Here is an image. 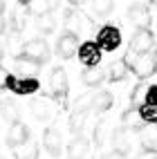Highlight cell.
Instances as JSON below:
<instances>
[{"mask_svg": "<svg viewBox=\"0 0 157 159\" xmlns=\"http://www.w3.org/2000/svg\"><path fill=\"white\" fill-rule=\"evenodd\" d=\"M155 2H157V0H155Z\"/></svg>", "mask_w": 157, "mask_h": 159, "instance_id": "40", "label": "cell"}, {"mask_svg": "<svg viewBox=\"0 0 157 159\" xmlns=\"http://www.w3.org/2000/svg\"><path fill=\"white\" fill-rule=\"evenodd\" d=\"M121 121L126 125V130H141L144 128V121H141V116H139V110H135V108L126 110L123 116H121Z\"/></svg>", "mask_w": 157, "mask_h": 159, "instance_id": "17", "label": "cell"}, {"mask_svg": "<svg viewBox=\"0 0 157 159\" xmlns=\"http://www.w3.org/2000/svg\"><path fill=\"white\" fill-rule=\"evenodd\" d=\"M43 146H45V150H47L52 157H58V155H61V148H63L61 132H58L56 128H47L45 134H43Z\"/></svg>", "mask_w": 157, "mask_h": 159, "instance_id": "11", "label": "cell"}, {"mask_svg": "<svg viewBox=\"0 0 157 159\" xmlns=\"http://www.w3.org/2000/svg\"><path fill=\"white\" fill-rule=\"evenodd\" d=\"M103 159H126V155H123V152H117V150H112V152H108Z\"/></svg>", "mask_w": 157, "mask_h": 159, "instance_id": "31", "label": "cell"}, {"mask_svg": "<svg viewBox=\"0 0 157 159\" xmlns=\"http://www.w3.org/2000/svg\"><path fill=\"white\" fill-rule=\"evenodd\" d=\"M139 110V116H141V121L144 123H148V125H157V105H141Z\"/></svg>", "mask_w": 157, "mask_h": 159, "instance_id": "23", "label": "cell"}, {"mask_svg": "<svg viewBox=\"0 0 157 159\" xmlns=\"http://www.w3.org/2000/svg\"><path fill=\"white\" fill-rule=\"evenodd\" d=\"M5 25H7V23H5V16L0 14V34H2V31H5Z\"/></svg>", "mask_w": 157, "mask_h": 159, "instance_id": "33", "label": "cell"}, {"mask_svg": "<svg viewBox=\"0 0 157 159\" xmlns=\"http://www.w3.org/2000/svg\"><path fill=\"white\" fill-rule=\"evenodd\" d=\"M155 47V36L150 29H137L135 31V36L130 40V52H135V54H148V52H153Z\"/></svg>", "mask_w": 157, "mask_h": 159, "instance_id": "6", "label": "cell"}, {"mask_svg": "<svg viewBox=\"0 0 157 159\" xmlns=\"http://www.w3.org/2000/svg\"><path fill=\"white\" fill-rule=\"evenodd\" d=\"M114 7V0H92V11L97 16H108Z\"/></svg>", "mask_w": 157, "mask_h": 159, "instance_id": "24", "label": "cell"}, {"mask_svg": "<svg viewBox=\"0 0 157 159\" xmlns=\"http://www.w3.org/2000/svg\"><path fill=\"white\" fill-rule=\"evenodd\" d=\"M88 114H90V112H79V110H74V114H72V119H70V128L74 130V132H81L83 123H85V119H88Z\"/></svg>", "mask_w": 157, "mask_h": 159, "instance_id": "26", "label": "cell"}, {"mask_svg": "<svg viewBox=\"0 0 157 159\" xmlns=\"http://www.w3.org/2000/svg\"><path fill=\"white\" fill-rule=\"evenodd\" d=\"M128 63H126V56L123 58H119V61H114L112 65L108 67V81H112V83H117V81H121V79H126V74H128Z\"/></svg>", "mask_w": 157, "mask_h": 159, "instance_id": "16", "label": "cell"}, {"mask_svg": "<svg viewBox=\"0 0 157 159\" xmlns=\"http://www.w3.org/2000/svg\"><path fill=\"white\" fill-rule=\"evenodd\" d=\"M144 97H146V90H144V85L139 83L137 88L132 90V97H130V108H141V101H144Z\"/></svg>", "mask_w": 157, "mask_h": 159, "instance_id": "27", "label": "cell"}, {"mask_svg": "<svg viewBox=\"0 0 157 159\" xmlns=\"http://www.w3.org/2000/svg\"><path fill=\"white\" fill-rule=\"evenodd\" d=\"M31 112H34V116H38V119H47V116L52 114L49 112V105L45 101H40V99L31 101Z\"/></svg>", "mask_w": 157, "mask_h": 159, "instance_id": "25", "label": "cell"}, {"mask_svg": "<svg viewBox=\"0 0 157 159\" xmlns=\"http://www.w3.org/2000/svg\"><path fill=\"white\" fill-rule=\"evenodd\" d=\"M5 11V0H0V14Z\"/></svg>", "mask_w": 157, "mask_h": 159, "instance_id": "35", "label": "cell"}, {"mask_svg": "<svg viewBox=\"0 0 157 159\" xmlns=\"http://www.w3.org/2000/svg\"><path fill=\"white\" fill-rule=\"evenodd\" d=\"M110 108H112V94L110 92L92 94V105H90L92 112H108Z\"/></svg>", "mask_w": 157, "mask_h": 159, "instance_id": "14", "label": "cell"}, {"mask_svg": "<svg viewBox=\"0 0 157 159\" xmlns=\"http://www.w3.org/2000/svg\"><path fill=\"white\" fill-rule=\"evenodd\" d=\"M81 81L85 83V85H90V88H97L103 81V72L99 67H85V72L81 74Z\"/></svg>", "mask_w": 157, "mask_h": 159, "instance_id": "19", "label": "cell"}, {"mask_svg": "<svg viewBox=\"0 0 157 159\" xmlns=\"http://www.w3.org/2000/svg\"><path fill=\"white\" fill-rule=\"evenodd\" d=\"M2 54H5V49H2V45H0V61H2Z\"/></svg>", "mask_w": 157, "mask_h": 159, "instance_id": "36", "label": "cell"}, {"mask_svg": "<svg viewBox=\"0 0 157 159\" xmlns=\"http://www.w3.org/2000/svg\"><path fill=\"white\" fill-rule=\"evenodd\" d=\"M144 105H157V85H150V88H146Z\"/></svg>", "mask_w": 157, "mask_h": 159, "instance_id": "28", "label": "cell"}, {"mask_svg": "<svg viewBox=\"0 0 157 159\" xmlns=\"http://www.w3.org/2000/svg\"><path fill=\"white\" fill-rule=\"evenodd\" d=\"M36 29L40 34H52V31L56 29V18L52 11H43L36 16Z\"/></svg>", "mask_w": 157, "mask_h": 159, "instance_id": "15", "label": "cell"}, {"mask_svg": "<svg viewBox=\"0 0 157 159\" xmlns=\"http://www.w3.org/2000/svg\"><path fill=\"white\" fill-rule=\"evenodd\" d=\"M2 85L9 92H14L16 97H31V94H36L40 90L38 79H25V76H14V74H7Z\"/></svg>", "mask_w": 157, "mask_h": 159, "instance_id": "1", "label": "cell"}, {"mask_svg": "<svg viewBox=\"0 0 157 159\" xmlns=\"http://www.w3.org/2000/svg\"><path fill=\"white\" fill-rule=\"evenodd\" d=\"M16 70H18V76H25V79H36V74L40 72V63L25 58V56H18L16 58Z\"/></svg>", "mask_w": 157, "mask_h": 159, "instance_id": "12", "label": "cell"}, {"mask_svg": "<svg viewBox=\"0 0 157 159\" xmlns=\"http://www.w3.org/2000/svg\"><path fill=\"white\" fill-rule=\"evenodd\" d=\"M58 7H61V0H45V11H52V14H54Z\"/></svg>", "mask_w": 157, "mask_h": 159, "instance_id": "30", "label": "cell"}, {"mask_svg": "<svg viewBox=\"0 0 157 159\" xmlns=\"http://www.w3.org/2000/svg\"><path fill=\"white\" fill-rule=\"evenodd\" d=\"M0 114H2V119L9 121V123H16L18 121V108L14 101H2L0 103Z\"/></svg>", "mask_w": 157, "mask_h": 159, "instance_id": "22", "label": "cell"}, {"mask_svg": "<svg viewBox=\"0 0 157 159\" xmlns=\"http://www.w3.org/2000/svg\"><path fill=\"white\" fill-rule=\"evenodd\" d=\"M56 52H58V56L61 58H72L79 52V36H76V31H65L61 38H58V43H56Z\"/></svg>", "mask_w": 157, "mask_h": 159, "instance_id": "8", "label": "cell"}, {"mask_svg": "<svg viewBox=\"0 0 157 159\" xmlns=\"http://www.w3.org/2000/svg\"><path fill=\"white\" fill-rule=\"evenodd\" d=\"M29 141V128L23 123V121H16L9 125V132H7V143L12 148H18Z\"/></svg>", "mask_w": 157, "mask_h": 159, "instance_id": "9", "label": "cell"}, {"mask_svg": "<svg viewBox=\"0 0 157 159\" xmlns=\"http://www.w3.org/2000/svg\"><path fill=\"white\" fill-rule=\"evenodd\" d=\"M0 103H2V101H0Z\"/></svg>", "mask_w": 157, "mask_h": 159, "instance_id": "39", "label": "cell"}, {"mask_svg": "<svg viewBox=\"0 0 157 159\" xmlns=\"http://www.w3.org/2000/svg\"><path fill=\"white\" fill-rule=\"evenodd\" d=\"M135 159H157V150H148V148H146V150H141Z\"/></svg>", "mask_w": 157, "mask_h": 159, "instance_id": "29", "label": "cell"}, {"mask_svg": "<svg viewBox=\"0 0 157 159\" xmlns=\"http://www.w3.org/2000/svg\"><path fill=\"white\" fill-rule=\"evenodd\" d=\"M94 43L101 47V52H114V49L121 45V31L114 27V25H106V27L99 29Z\"/></svg>", "mask_w": 157, "mask_h": 159, "instance_id": "5", "label": "cell"}, {"mask_svg": "<svg viewBox=\"0 0 157 159\" xmlns=\"http://www.w3.org/2000/svg\"><path fill=\"white\" fill-rule=\"evenodd\" d=\"M67 74L63 67H54L49 72V81H47V97H54V99H65L67 97Z\"/></svg>", "mask_w": 157, "mask_h": 159, "instance_id": "2", "label": "cell"}, {"mask_svg": "<svg viewBox=\"0 0 157 159\" xmlns=\"http://www.w3.org/2000/svg\"><path fill=\"white\" fill-rule=\"evenodd\" d=\"M20 56L31 58V61H36V63L43 65V63L49 58V45H47V40L45 38H31V40H27Z\"/></svg>", "mask_w": 157, "mask_h": 159, "instance_id": "4", "label": "cell"}, {"mask_svg": "<svg viewBox=\"0 0 157 159\" xmlns=\"http://www.w3.org/2000/svg\"><path fill=\"white\" fill-rule=\"evenodd\" d=\"M139 139H141V146L144 148L155 150V146H157V125H144Z\"/></svg>", "mask_w": 157, "mask_h": 159, "instance_id": "18", "label": "cell"}, {"mask_svg": "<svg viewBox=\"0 0 157 159\" xmlns=\"http://www.w3.org/2000/svg\"><path fill=\"white\" fill-rule=\"evenodd\" d=\"M155 61H157V49H155Z\"/></svg>", "mask_w": 157, "mask_h": 159, "instance_id": "37", "label": "cell"}, {"mask_svg": "<svg viewBox=\"0 0 157 159\" xmlns=\"http://www.w3.org/2000/svg\"><path fill=\"white\" fill-rule=\"evenodd\" d=\"M18 2H20V5H31L34 0H18Z\"/></svg>", "mask_w": 157, "mask_h": 159, "instance_id": "34", "label": "cell"}, {"mask_svg": "<svg viewBox=\"0 0 157 159\" xmlns=\"http://www.w3.org/2000/svg\"><path fill=\"white\" fill-rule=\"evenodd\" d=\"M0 159H5V157H0Z\"/></svg>", "mask_w": 157, "mask_h": 159, "instance_id": "38", "label": "cell"}, {"mask_svg": "<svg viewBox=\"0 0 157 159\" xmlns=\"http://www.w3.org/2000/svg\"><path fill=\"white\" fill-rule=\"evenodd\" d=\"M88 0H70V5H74V7H81V5H85Z\"/></svg>", "mask_w": 157, "mask_h": 159, "instance_id": "32", "label": "cell"}, {"mask_svg": "<svg viewBox=\"0 0 157 159\" xmlns=\"http://www.w3.org/2000/svg\"><path fill=\"white\" fill-rule=\"evenodd\" d=\"M88 155H90V143H88V139H83V137H76L67 148L70 159H85Z\"/></svg>", "mask_w": 157, "mask_h": 159, "instance_id": "13", "label": "cell"}, {"mask_svg": "<svg viewBox=\"0 0 157 159\" xmlns=\"http://www.w3.org/2000/svg\"><path fill=\"white\" fill-rule=\"evenodd\" d=\"M79 58L85 67H97L99 61H101V47L94 43V40H88V43H81L79 45Z\"/></svg>", "mask_w": 157, "mask_h": 159, "instance_id": "7", "label": "cell"}, {"mask_svg": "<svg viewBox=\"0 0 157 159\" xmlns=\"http://www.w3.org/2000/svg\"><path fill=\"white\" fill-rule=\"evenodd\" d=\"M128 18H130L132 25H137V29H148L150 20H153L148 7H146L144 2H135V5L130 7V11H128Z\"/></svg>", "mask_w": 157, "mask_h": 159, "instance_id": "10", "label": "cell"}, {"mask_svg": "<svg viewBox=\"0 0 157 159\" xmlns=\"http://www.w3.org/2000/svg\"><path fill=\"white\" fill-rule=\"evenodd\" d=\"M128 67L137 74L139 79H150L153 74H155V70H157V61H155V54L153 52H148V54H139L137 58H132L130 63H128Z\"/></svg>", "mask_w": 157, "mask_h": 159, "instance_id": "3", "label": "cell"}, {"mask_svg": "<svg viewBox=\"0 0 157 159\" xmlns=\"http://www.w3.org/2000/svg\"><path fill=\"white\" fill-rule=\"evenodd\" d=\"M16 159H38V148L36 143H23V146H18L16 150H14Z\"/></svg>", "mask_w": 157, "mask_h": 159, "instance_id": "21", "label": "cell"}, {"mask_svg": "<svg viewBox=\"0 0 157 159\" xmlns=\"http://www.w3.org/2000/svg\"><path fill=\"white\" fill-rule=\"evenodd\" d=\"M112 143L117 152H128L130 150V139H128V130H114L112 134Z\"/></svg>", "mask_w": 157, "mask_h": 159, "instance_id": "20", "label": "cell"}]
</instances>
